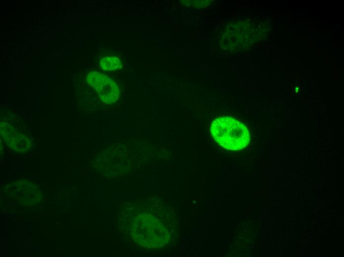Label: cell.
Returning <instances> with one entry per match:
<instances>
[{"label": "cell", "mask_w": 344, "mask_h": 257, "mask_svg": "<svg viewBox=\"0 0 344 257\" xmlns=\"http://www.w3.org/2000/svg\"><path fill=\"white\" fill-rule=\"evenodd\" d=\"M100 64L102 70L105 71H113L120 69L122 63L120 59L115 56H107L102 58Z\"/></svg>", "instance_id": "obj_3"}, {"label": "cell", "mask_w": 344, "mask_h": 257, "mask_svg": "<svg viewBox=\"0 0 344 257\" xmlns=\"http://www.w3.org/2000/svg\"><path fill=\"white\" fill-rule=\"evenodd\" d=\"M87 81L105 103H112L119 98L120 90L117 84L107 76L99 72H91L87 75Z\"/></svg>", "instance_id": "obj_2"}, {"label": "cell", "mask_w": 344, "mask_h": 257, "mask_svg": "<svg viewBox=\"0 0 344 257\" xmlns=\"http://www.w3.org/2000/svg\"><path fill=\"white\" fill-rule=\"evenodd\" d=\"M211 132L217 143L230 150L243 149L247 145L250 139L246 127L231 117L216 118L212 123Z\"/></svg>", "instance_id": "obj_1"}]
</instances>
